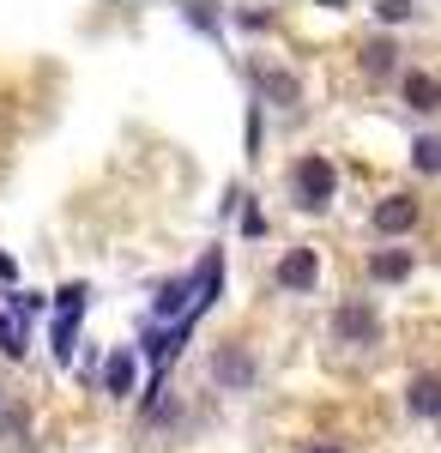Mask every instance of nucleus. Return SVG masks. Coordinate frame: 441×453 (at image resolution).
I'll use <instances>...</instances> for the list:
<instances>
[{
    "mask_svg": "<svg viewBox=\"0 0 441 453\" xmlns=\"http://www.w3.org/2000/svg\"><path fill=\"white\" fill-rule=\"evenodd\" d=\"M290 194H297V206L303 211H327L333 206V194H339V170H333V157H321V151H308L290 164Z\"/></svg>",
    "mask_w": 441,
    "mask_h": 453,
    "instance_id": "1",
    "label": "nucleus"
},
{
    "mask_svg": "<svg viewBox=\"0 0 441 453\" xmlns=\"http://www.w3.org/2000/svg\"><path fill=\"white\" fill-rule=\"evenodd\" d=\"M333 339L351 345V350L381 345V314H375V303H339V309H333Z\"/></svg>",
    "mask_w": 441,
    "mask_h": 453,
    "instance_id": "3",
    "label": "nucleus"
},
{
    "mask_svg": "<svg viewBox=\"0 0 441 453\" xmlns=\"http://www.w3.org/2000/svg\"><path fill=\"white\" fill-rule=\"evenodd\" d=\"M417 200L411 194H387V200H375V211H369V230L375 236H411L417 230Z\"/></svg>",
    "mask_w": 441,
    "mask_h": 453,
    "instance_id": "4",
    "label": "nucleus"
},
{
    "mask_svg": "<svg viewBox=\"0 0 441 453\" xmlns=\"http://www.w3.org/2000/svg\"><path fill=\"white\" fill-rule=\"evenodd\" d=\"M254 85L267 91V104H303V85H297V73H278V67H254Z\"/></svg>",
    "mask_w": 441,
    "mask_h": 453,
    "instance_id": "11",
    "label": "nucleus"
},
{
    "mask_svg": "<svg viewBox=\"0 0 441 453\" xmlns=\"http://www.w3.org/2000/svg\"><path fill=\"white\" fill-rule=\"evenodd\" d=\"M103 387H109V399H128V393H139V357H134L128 345L103 357Z\"/></svg>",
    "mask_w": 441,
    "mask_h": 453,
    "instance_id": "6",
    "label": "nucleus"
},
{
    "mask_svg": "<svg viewBox=\"0 0 441 453\" xmlns=\"http://www.w3.org/2000/svg\"><path fill=\"white\" fill-rule=\"evenodd\" d=\"M0 279H6V284L19 279V260H12V254H0Z\"/></svg>",
    "mask_w": 441,
    "mask_h": 453,
    "instance_id": "16",
    "label": "nucleus"
},
{
    "mask_svg": "<svg viewBox=\"0 0 441 453\" xmlns=\"http://www.w3.org/2000/svg\"><path fill=\"white\" fill-rule=\"evenodd\" d=\"M406 411H411L417 423H441V375H411Z\"/></svg>",
    "mask_w": 441,
    "mask_h": 453,
    "instance_id": "8",
    "label": "nucleus"
},
{
    "mask_svg": "<svg viewBox=\"0 0 441 453\" xmlns=\"http://www.w3.org/2000/svg\"><path fill=\"white\" fill-rule=\"evenodd\" d=\"M411 248H375L369 254V279L375 284H399V279H411Z\"/></svg>",
    "mask_w": 441,
    "mask_h": 453,
    "instance_id": "10",
    "label": "nucleus"
},
{
    "mask_svg": "<svg viewBox=\"0 0 441 453\" xmlns=\"http://www.w3.org/2000/svg\"><path fill=\"white\" fill-rule=\"evenodd\" d=\"M272 279H278V290H297V296H303V290L321 284V254H314V248H290Z\"/></svg>",
    "mask_w": 441,
    "mask_h": 453,
    "instance_id": "5",
    "label": "nucleus"
},
{
    "mask_svg": "<svg viewBox=\"0 0 441 453\" xmlns=\"http://www.w3.org/2000/svg\"><path fill=\"white\" fill-rule=\"evenodd\" d=\"M212 381L224 387V393H248V387L260 381V357L242 339H224V345L212 350Z\"/></svg>",
    "mask_w": 441,
    "mask_h": 453,
    "instance_id": "2",
    "label": "nucleus"
},
{
    "mask_svg": "<svg viewBox=\"0 0 441 453\" xmlns=\"http://www.w3.org/2000/svg\"><path fill=\"white\" fill-rule=\"evenodd\" d=\"M411 12H417V6H406V0H381V6H375V19H381V25H406Z\"/></svg>",
    "mask_w": 441,
    "mask_h": 453,
    "instance_id": "14",
    "label": "nucleus"
},
{
    "mask_svg": "<svg viewBox=\"0 0 441 453\" xmlns=\"http://www.w3.org/2000/svg\"><path fill=\"white\" fill-rule=\"evenodd\" d=\"M399 97H406V109H417V115H436L441 109V79L436 73H399Z\"/></svg>",
    "mask_w": 441,
    "mask_h": 453,
    "instance_id": "7",
    "label": "nucleus"
},
{
    "mask_svg": "<svg viewBox=\"0 0 441 453\" xmlns=\"http://www.w3.org/2000/svg\"><path fill=\"white\" fill-rule=\"evenodd\" d=\"M357 67H363V79H393L399 73V42L393 36H369L363 55H357Z\"/></svg>",
    "mask_w": 441,
    "mask_h": 453,
    "instance_id": "9",
    "label": "nucleus"
},
{
    "mask_svg": "<svg viewBox=\"0 0 441 453\" xmlns=\"http://www.w3.org/2000/svg\"><path fill=\"white\" fill-rule=\"evenodd\" d=\"M0 350H6V357H25V326H19L6 309H0Z\"/></svg>",
    "mask_w": 441,
    "mask_h": 453,
    "instance_id": "13",
    "label": "nucleus"
},
{
    "mask_svg": "<svg viewBox=\"0 0 441 453\" xmlns=\"http://www.w3.org/2000/svg\"><path fill=\"white\" fill-rule=\"evenodd\" d=\"M0 411H6V387H0Z\"/></svg>",
    "mask_w": 441,
    "mask_h": 453,
    "instance_id": "18",
    "label": "nucleus"
},
{
    "mask_svg": "<svg viewBox=\"0 0 441 453\" xmlns=\"http://www.w3.org/2000/svg\"><path fill=\"white\" fill-rule=\"evenodd\" d=\"M308 453H344V448H339V441H314Z\"/></svg>",
    "mask_w": 441,
    "mask_h": 453,
    "instance_id": "17",
    "label": "nucleus"
},
{
    "mask_svg": "<svg viewBox=\"0 0 441 453\" xmlns=\"http://www.w3.org/2000/svg\"><path fill=\"white\" fill-rule=\"evenodd\" d=\"M411 170L441 175V134H417V140H411Z\"/></svg>",
    "mask_w": 441,
    "mask_h": 453,
    "instance_id": "12",
    "label": "nucleus"
},
{
    "mask_svg": "<svg viewBox=\"0 0 441 453\" xmlns=\"http://www.w3.org/2000/svg\"><path fill=\"white\" fill-rule=\"evenodd\" d=\"M188 25H200V31H218V19H212L205 6H188Z\"/></svg>",
    "mask_w": 441,
    "mask_h": 453,
    "instance_id": "15",
    "label": "nucleus"
}]
</instances>
